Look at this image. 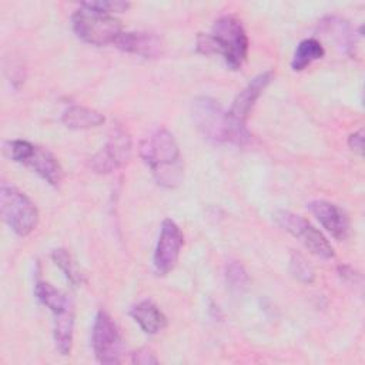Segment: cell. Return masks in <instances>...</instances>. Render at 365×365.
I'll list each match as a JSON object with an SVG mask.
<instances>
[{"instance_id": "6da1fadb", "label": "cell", "mask_w": 365, "mask_h": 365, "mask_svg": "<svg viewBox=\"0 0 365 365\" xmlns=\"http://www.w3.org/2000/svg\"><path fill=\"white\" fill-rule=\"evenodd\" d=\"M140 155L160 185L175 187L182 180V161L174 135L157 128L140 144Z\"/></svg>"}, {"instance_id": "7a4b0ae2", "label": "cell", "mask_w": 365, "mask_h": 365, "mask_svg": "<svg viewBox=\"0 0 365 365\" xmlns=\"http://www.w3.org/2000/svg\"><path fill=\"white\" fill-rule=\"evenodd\" d=\"M197 50L202 54H221L231 70H240L247 58L248 37L237 17L222 16L210 34H198Z\"/></svg>"}, {"instance_id": "3957f363", "label": "cell", "mask_w": 365, "mask_h": 365, "mask_svg": "<svg viewBox=\"0 0 365 365\" xmlns=\"http://www.w3.org/2000/svg\"><path fill=\"white\" fill-rule=\"evenodd\" d=\"M191 114L200 133L211 141L244 145L251 137L244 124L232 121L228 113L210 97L195 98L191 106Z\"/></svg>"}, {"instance_id": "277c9868", "label": "cell", "mask_w": 365, "mask_h": 365, "mask_svg": "<svg viewBox=\"0 0 365 365\" xmlns=\"http://www.w3.org/2000/svg\"><path fill=\"white\" fill-rule=\"evenodd\" d=\"M73 30L78 38L93 46L114 44L120 37L121 23L111 14L87 9L80 4L71 17Z\"/></svg>"}, {"instance_id": "5b68a950", "label": "cell", "mask_w": 365, "mask_h": 365, "mask_svg": "<svg viewBox=\"0 0 365 365\" xmlns=\"http://www.w3.org/2000/svg\"><path fill=\"white\" fill-rule=\"evenodd\" d=\"M4 151L10 160L30 167L50 185H60L63 180V168L48 150L26 140H11L4 144Z\"/></svg>"}, {"instance_id": "8992f818", "label": "cell", "mask_w": 365, "mask_h": 365, "mask_svg": "<svg viewBox=\"0 0 365 365\" xmlns=\"http://www.w3.org/2000/svg\"><path fill=\"white\" fill-rule=\"evenodd\" d=\"M0 212L3 221L20 237L29 235L38 222L34 202L17 187L7 182L0 187Z\"/></svg>"}, {"instance_id": "52a82bcc", "label": "cell", "mask_w": 365, "mask_h": 365, "mask_svg": "<svg viewBox=\"0 0 365 365\" xmlns=\"http://www.w3.org/2000/svg\"><path fill=\"white\" fill-rule=\"evenodd\" d=\"M275 221L291 235L299 240L305 248L314 255L322 259H331L335 257L334 248L325 235L318 231L312 224L304 220L301 215L291 211L281 210L275 214Z\"/></svg>"}, {"instance_id": "ba28073f", "label": "cell", "mask_w": 365, "mask_h": 365, "mask_svg": "<svg viewBox=\"0 0 365 365\" xmlns=\"http://www.w3.org/2000/svg\"><path fill=\"white\" fill-rule=\"evenodd\" d=\"M93 351L101 364H118L121 355V336L111 315L100 309L91 331Z\"/></svg>"}, {"instance_id": "9c48e42d", "label": "cell", "mask_w": 365, "mask_h": 365, "mask_svg": "<svg viewBox=\"0 0 365 365\" xmlns=\"http://www.w3.org/2000/svg\"><path fill=\"white\" fill-rule=\"evenodd\" d=\"M131 154V138L128 133L117 125L113 128L106 145L90 158V167L96 173H111L124 165Z\"/></svg>"}, {"instance_id": "30bf717a", "label": "cell", "mask_w": 365, "mask_h": 365, "mask_svg": "<svg viewBox=\"0 0 365 365\" xmlns=\"http://www.w3.org/2000/svg\"><path fill=\"white\" fill-rule=\"evenodd\" d=\"M182 244L184 235L180 227L173 220L165 218L161 224L160 237L153 257L154 269L158 275H165L175 267Z\"/></svg>"}, {"instance_id": "8fae6325", "label": "cell", "mask_w": 365, "mask_h": 365, "mask_svg": "<svg viewBox=\"0 0 365 365\" xmlns=\"http://www.w3.org/2000/svg\"><path fill=\"white\" fill-rule=\"evenodd\" d=\"M274 78V73L271 70H267L258 76H255L234 98L231 108L227 111L230 118L238 124H244L255 104V101L259 98L262 91L267 88V86Z\"/></svg>"}, {"instance_id": "7c38bea8", "label": "cell", "mask_w": 365, "mask_h": 365, "mask_svg": "<svg viewBox=\"0 0 365 365\" xmlns=\"http://www.w3.org/2000/svg\"><path fill=\"white\" fill-rule=\"evenodd\" d=\"M308 208L334 238L338 241L346 240L349 235V220L342 208L325 200H314L308 204Z\"/></svg>"}, {"instance_id": "4fadbf2b", "label": "cell", "mask_w": 365, "mask_h": 365, "mask_svg": "<svg viewBox=\"0 0 365 365\" xmlns=\"http://www.w3.org/2000/svg\"><path fill=\"white\" fill-rule=\"evenodd\" d=\"M114 44L115 47H118L125 53L137 54L145 58L157 57L163 51L161 38L157 34L148 33V31L121 33Z\"/></svg>"}, {"instance_id": "5bb4252c", "label": "cell", "mask_w": 365, "mask_h": 365, "mask_svg": "<svg viewBox=\"0 0 365 365\" xmlns=\"http://www.w3.org/2000/svg\"><path fill=\"white\" fill-rule=\"evenodd\" d=\"M130 315L140 325V328L150 335L157 334L167 325L165 315L154 302L148 299H144L134 305L130 311Z\"/></svg>"}, {"instance_id": "9a60e30c", "label": "cell", "mask_w": 365, "mask_h": 365, "mask_svg": "<svg viewBox=\"0 0 365 365\" xmlns=\"http://www.w3.org/2000/svg\"><path fill=\"white\" fill-rule=\"evenodd\" d=\"M104 120L106 118L101 113L83 106H71L61 115L63 124L71 130L94 128L101 125Z\"/></svg>"}, {"instance_id": "2e32d148", "label": "cell", "mask_w": 365, "mask_h": 365, "mask_svg": "<svg viewBox=\"0 0 365 365\" xmlns=\"http://www.w3.org/2000/svg\"><path fill=\"white\" fill-rule=\"evenodd\" d=\"M54 342L61 355H70L73 346V329H74V309L73 305L63 312L54 314Z\"/></svg>"}, {"instance_id": "e0dca14e", "label": "cell", "mask_w": 365, "mask_h": 365, "mask_svg": "<svg viewBox=\"0 0 365 365\" xmlns=\"http://www.w3.org/2000/svg\"><path fill=\"white\" fill-rule=\"evenodd\" d=\"M324 54H325V50L317 38H305L299 41V44L297 46L292 61H291V67L294 71H302L312 61L322 58Z\"/></svg>"}, {"instance_id": "ac0fdd59", "label": "cell", "mask_w": 365, "mask_h": 365, "mask_svg": "<svg viewBox=\"0 0 365 365\" xmlns=\"http://www.w3.org/2000/svg\"><path fill=\"white\" fill-rule=\"evenodd\" d=\"M34 294H36L37 299L53 312V315L63 312L71 307L70 299L63 292H60L58 289H56L51 284H48L46 281L36 282Z\"/></svg>"}, {"instance_id": "d6986e66", "label": "cell", "mask_w": 365, "mask_h": 365, "mask_svg": "<svg viewBox=\"0 0 365 365\" xmlns=\"http://www.w3.org/2000/svg\"><path fill=\"white\" fill-rule=\"evenodd\" d=\"M325 31L344 48L345 53L352 54L354 50V34L351 31L349 24L339 17H328L322 21Z\"/></svg>"}, {"instance_id": "ffe728a7", "label": "cell", "mask_w": 365, "mask_h": 365, "mask_svg": "<svg viewBox=\"0 0 365 365\" xmlns=\"http://www.w3.org/2000/svg\"><path fill=\"white\" fill-rule=\"evenodd\" d=\"M54 264L63 271L66 278L73 284V285H81L84 282V274L78 269L76 265L74 259L68 254L67 250L64 248H57L51 254Z\"/></svg>"}, {"instance_id": "44dd1931", "label": "cell", "mask_w": 365, "mask_h": 365, "mask_svg": "<svg viewBox=\"0 0 365 365\" xmlns=\"http://www.w3.org/2000/svg\"><path fill=\"white\" fill-rule=\"evenodd\" d=\"M225 279L228 288L232 292H241L248 285V275L245 268L238 261H231L227 264L225 268Z\"/></svg>"}, {"instance_id": "7402d4cb", "label": "cell", "mask_w": 365, "mask_h": 365, "mask_svg": "<svg viewBox=\"0 0 365 365\" xmlns=\"http://www.w3.org/2000/svg\"><path fill=\"white\" fill-rule=\"evenodd\" d=\"M289 269H291V274L297 279H299L302 282L309 284V282L314 281V269H312V267L299 254H292L291 261H289Z\"/></svg>"}, {"instance_id": "603a6c76", "label": "cell", "mask_w": 365, "mask_h": 365, "mask_svg": "<svg viewBox=\"0 0 365 365\" xmlns=\"http://www.w3.org/2000/svg\"><path fill=\"white\" fill-rule=\"evenodd\" d=\"M81 6L91 10L111 14V13L125 11L130 7V3L121 1V0H98V1H86V3H81Z\"/></svg>"}, {"instance_id": "cb8c5ba5", "label": "cell", "mask_w": 365, "mask_h": 365, "mask_svg": "<svg viewBox=\"0 0 365 365\" xmlns=\"http://www.w3.org/2000/svg\"><path fill=\"white\" fill-rule=\"evenodd\" d=\"M133 362L141 364V365H148V364H157L158 359L154 356V354L148 348H141L137 352H134Z\"/></svg>"}, {"instance_id": "d4e9b609", "label": "cell", "mask_w": 365, "mask_h": 365, "mask_svg": "<svg viewBox=\"0 0 365 365\" xmlns=\"http://www.w3.org/2000/svg\"><path fill=\"white\" fill-rule=\"evenodd\" d=\"M348 145L351 150H354L356 153H362V128H359L358 131H355L354 134L349 135Z\"/></svg>"}]
</instances>
